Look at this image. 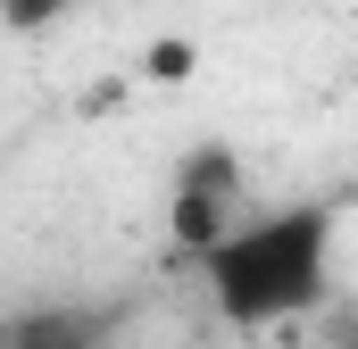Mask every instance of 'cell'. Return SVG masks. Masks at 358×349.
I'll list each match as a JSON object with an SVG mask.
<instances>
[{
  "mask_svg": "<svg viewBox=\"0 0 358 349\" xmlns=\"http://www.w3.org/2000/svg\"><path fill=\"white\" fill-rule=\"evenodd\" d=\"M342 233H350V208L342 200H283V208H242L208 250H192L208 299L225 325L242 333H275V325H300L334 299L342 283Z\"/></svg>",
  "mask_w": 358,
  "mask_h": 349,
  "instance_id": "obj_1",
  "label": "cell"
},
{
  "mask_svg": "<svg viewBox=\"0 0 358 349\" xmlns=\"http://www.w3.org/2000/svg\"><path fill=\"white\" fill-rule=\"evenodd\" d=\"M234 216H242V200H234V158H225V150H200V158L183 167V183H176V233H183V250H208Z\"/></svg>",
  "mask_w": 358,
  "mask_h": 349,
  "instance_id": "obj_2",
  "label": "cell"
},
{
  "mask_svg": "<svg viewBox=\"0 0 358 349\" xmlns=\"http://www.w3.org/2000/svg\"><path fill=\"white\" fill-rule=\"evenodd\" d=\"M50 17H67V0H0V25L8 34H42Z\"/></svg>",
  "mask_w": 358,
  "mask_h": 349,
  "instance_id": "obj_3",
  "label": "cell"
},
{
  "mask_svg": "<svg viewBox=\"0 0 358 349\" xmlns=\"http://www.w3.org/2000/svg\"><path fill=\"white\" fill-rule=\"evenodd\" d=\"M192 59H200L192 42H159V50L142 59V75H150V84H183V75H192Z\"/></svg>",
  "mask_w": 358,
  "mask_h": 349,
  "instance_id": "obj_4",
  "label": "cell"
},
{
  "mask_svg": "<svg viewBox=\"0 0 358 349\" xmlns=\"http://www.w3.org/2000/svg\"><path fill=\"white\" fill-rule=\"evenodd\" d=\"M0 349H84V325H34V333H0Z\"/></svg>",
  "mask_w": 358,
  "mask_h": 349,
  "instance_id": "obj_5",
  "label": "cell"
}]
</instances>
